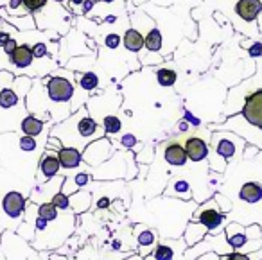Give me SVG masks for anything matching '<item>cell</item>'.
<instances>
[{"instance_id":"cell-41","label":"cell","mask_w":262,"mask_h":260,"mask_svg":"<svg viewBox=\"0 0 262 260\" xmlns=\"http://www.w3.org/2000/svg\"><path fill=\"white\" fill-rule=\"evenodd\" d=\"M108 205V199H101V201H99V206H106Z\"/></svg>"},{"instance_id":"cell-24","label":"cell","mask_w":262,"mask_h":260,"mask_svg":"<svg viewBox=\"0 0 262 260\" xmlns=\"http://www.w3.org/2000/svg\"><path fill=\"white\" fill-rule=\"evenodd\" d=\"M104 131L106 133H119L120 131V120L115 115H108L104 119Z\"/></svg>"},{"instance_id":"cell-37","label":"cell","mask_w":262,"mask_h":260,"mask_svg":"<svg viewBox=\"0 0 262 260\" xmlns=\"http://www.w3.org/2000/svg\"><path fill=\"white\" fill-rule=\"evenodd\" d=\"M250 54H251V56H260V54H262V45H260V44L253 45V47L250 49Z\"/></svg>"},{"instance_id":"cell-14","label":"cell","mask_w":262,"mask_h":260,"mask_svg":"<svg viewBox=\"0 0 262 260\" xmlns=\"http://www.w3.org/2000/svg\"><path fill=\"white\" fill-rule=\"evenodd\" d=\"M225 219V217L221 215V213H217L215 210H203V212L198 213V221H200L201 224H205L207 228H217L219 224H221V221Z\"/></svg>"},{"instance_id":"cell-34","label":"cell","mask_w":262,"mask_h":260,"mask_svg":"<svg viewBox=\"0 0 262 260\" xmlns=\"http://www.w3.org/2000/svg\"><path fill=\"white\" fill-rule=\"evenodd\" d=\"M135 137L133 135H126V137L122 138V144L126 145V147H131V145H135Z\"/></svg>"},{"instance_id":"cell-38","label":"cell","mask_w":262,"mask_h":260,"mask_svg":"<svg viewBox=\"0 0 262 260\" xmlns=\"http://www.w3.org/2000/svg\"><path fill=\"white\" fill-rule=\"evenodd\" d=\"M88 180H90V178H88L86 174H79V176L76 178V183H77V185H84Z\"/></svg>"},{"instance_id":"cell-17","label":"cell","mask_w":262,"mask_h":260,"mask_svg":"<svg viewBox=\"0 0 262 260\" xmlns=\"http://www.w3.org/2000/svg\"><path fill=\"white\" fill-rule=\"evenodd\" d=\"M215 151L225 158H232L235 155V144L230 138H221L219 142H215Z\"/></svg>"},{"instance_id":"cell-4","label":"cell","mask_w":262,"mask_h":260,"mask_svg":"<svg viewBox=\"0 0 262 260\" xmlns=\"http://www.w3.org/2000/svg\"><path fill=\"white\" fill-rule=\"evenodd\" d=\"M164 156L167 160V163L171 165H176V167H182L187 163V151H185V145H182L180 140H171L167 145H165V151H164Z\"/></svg>"},{"instance_id":"cell-22","label":"cell","mask_w":262,"mask_h":260,"mask_svg":"<svg viewBox=\"0 0 262 260\" xmlns=\"http://www.w3.org/2000/svg\"><path fill=\"white\" fill-rule=\"evenodd\" d=\"M226 233H228L230 246H232V248H235V249L243 248V246L248 242V239H246V235H244V233H232L230 230H226Z\"/></svg>"},{"instance_id":"cell-27","label":"cell","mask_w":262,"mask_h":260,"mask_svg":"<svg viewBox=\"0 0 262 260\" xmlns=\"http://www.w3.org/2000/svg\"><path fill=\"white\" fill-rule=\"evenodd\" d=\"M155 258L157 260H172V249L167 246H158L155 251Z\"/></svg>"},{"instance_id":"cell-12","label":"cell","mask_w":262,"mask_h":260,"mask_svg":"<svg viewBox=\"0 0 262 260\" xmlns=\"http://www.w3.org/2000/svg\"><path fill=\"white\" fill-rule=\"evenodd\" d=\"M77 133L83 138L95 137V133H97V124H95V120L90 119L88 115H83L77 120Z\"/></svg>"},{"instance_id":"cell-8","label":"cell","mask_w":262,"mask_h":260,"mask_svg":"<svg viewBox=\"0 0 262 260\" xmlns=\"http://www.w3.org/2000/svg\"><path fill=\"white\" fill-rule=\"evenodd\" d=\"M58 158L61 167L65 169H74L81 163V153L76 147H61L58 149Z\"/></svg>"},{"instance_id":"cell-43","label":"cell","mask_w":262,"mask_h":260,"mask_svg":"<svg viewBox=\"0 0 262 260\" xmlns=\"http://www.w3.org/2000/svg\"><path fill=\"white\" fill-rule=\"evenodd\" d=\"M54 2H65V0H54Z\"/></svg>"},{"instance_id":"cell-28","label":"cell","mask_w":262,"mask_h":260,"mask_svg":"<svg viewBox=\"0 0 262 260\" xmlns=\"http://www.w3.org/2000/svg\"><path fill=\"white\" fill-rule=\"evenodd\" d=\"M20 149H22V151H34V149H36V140H34V137H22L20 138Z\"/></svg>"},{"instance_id":"cell-39","label":"cell","mask_w":262,"mask_h":260,"mask_svg":"<svg viewBox=\"0 0 262 260\" xmlns=\"http://www.w3.org/2000/svg\"><path fill=\"white\" fill-rule=\"evenodd\" d=\"M84 0H70V8H79V6H83Z\"/></svg>"},{"instance_id":"cell-16","label":"cell","mask_w":262,"mask_h":260,"mask_svg":"<svg viewBox=\"0 0 262 260\" xmlns=\"http://www.w3.org/2000/svg\"><path fill=\"white\" fill-rule=\"evenodd\" d=\"M146 40V47H147V51H151V52H157V51H160L162 49V33H160V29H157V27H153V29L147 33V36L144 38Z\"/></svg>"},{"instance_id":"cell-15","label":"cell","mask_w":262,"mask_h":260,"mask_svg":"<svg viewBox=\"0 0 262 260\" xmlns=\"http://www.w3.org/2000/svg\"><path fill=\"white\" fill-rule=\"evenodd\" d=\"M18 104V94L13 88H2L0 90V108L9 110Z\"/></svg>"},{"instance_id":"cell-29","label":"cell","mask_w":262,"mask_h":260,"mask_svg":"<svg viewBox=\"0 0 262 260\" xmlns=\"http://www.w3.org/2000/svg\"><path fill=\"white\" fill-rule=\"evenodd\" d=\"M52 205L56 208H69V198H67L63 192H58V194L52 198Z\"/></svg>"},{"instance_id":"cell-18","label":"cell","mask_w":262,"mask_h":260,"mask_svg":"<svg viewBox=\"0 0 262 260\" xmlns=\"http://www.w3.org/2000/svg\"><path fill=\"white\" fill-rule=\"evenodd\" d=\"M157 79L162 86H172V84L176 83V72L171 69H158Z\"/></svg>"},{"instance_id":"cell-9","label":"cell","mask_w":262,"mask_h":260,"mask_svg":"<svg viewBox=\"0 0 262 260\" xmlns=\"http://www.w3.org/2000/svg\"><path fill=\"white\" fill-rule=\"evenodd\" d=\"M59 167H61V163H59L58 156L47 153V155H43V158H41V162H40V172L45 180H49V178H52V176L58 174Z\"/></svg>"},{"instance_id":"cell-20","label":"cell","mask_w":262,"mask_h":260,"mask_svg":"<svg viewBox=\"0 0 262 260\" xmlns=\"http://www.w3.org/2000/svg\"><path fill=\"white\" fill-rule=\"evenodd\" d=\"M38 213H40L41 219L45 221H54L56 215H58V208H56L52 203H43V205L40 206V210H38Z\"/></svg>"},{"instance_id":"cell-19","label":"cell","mask_w":262,"mask_h":260,"mask_svg":"<svg viewBox=\"0 0 262 260\" xmlns=\"http://www.w3.org/2000/svg\"><path fill=\"white\" fill-rule=\"evenodd\" d=\"M79 84H81V88H83V90L90 92L99 84V79H97V76H95L94 72H86V74H83V76L79 77Z\"/></svg>"},{"instance_id":"cell-2","label":"cell","mask_w":262,"mask_h":260,"mask_svg":"<svg viewBox=\"0 0 262 260\" xmlns=\"http://www.w3.org/2000/svg\"><path fill=\"white\" fill-rule=\"evenodd\" d=\"M243 117L255 127L262 129V88L255 90L253 94H250L246 97L243 108Z\"/></svg>"},{"instance_id":"cell-33","label":"cell","mask_w":262,"mask_h":260,"mask_svg":"<svg viewBox=\"0 0 262 260\" xmlns=\"http://www.w3.org/2000/svg\"><path fill=\"white\" fill-rule=\"evenodd\" d=\"M153 239H155V235L151 233V231H144V233H140V237H139V241H140V244H151L153 242Z\"/></svg>"},{"instance_id":"cell-3","label":"cell","mask_w":262,"mask_h":260,"mask_svg":"<svg viewBox=\"0 0 262 260\" xmlns=\"http://www.w3.org/2000/svg\"><path fill=\"white\" fill-rule=\"evenodd\" d=\"M34 61L33 49L27 44H18V47L9 54V63H11L15 69H27Z\"/></svg>"},{"instance_id":"cell-11","label":"cell","mask_w":262,"mask_h":260,"mask_svg":"<svg viewBox=\"0 0 262 260\" xmlns=\"http://www.w3.org/2000/svg\"><path fill=\"white\" fill-rule=\"evenodd\" d=\"M241 199L246 203H257L262 199V185L255 183V181H250V183H244L241 187L239 192Z\"/></svg>"},{"instance_id":"cell-1","label":"cell","mask_w":262,"mask_h":260,"mask_svg":"<svg viewBox=\"0 0 262 260\" xmlns=\"http://www.w3.org/2000/svg\"><path fill=\"white\" fill-rule=\"evenodd\" d=\"M47 95L52 102H69L74 97V83L69 77H63L61 74L49 77L47 79Z\"/></svg>"},{"instance_id":"cell-23","label":"cell","mask_w":262,"mask_h":260,"mask_svg":"<svg viewBox=\"0 0 262 260\" xmlns=\"http://www.w3.org/2000/svg\"><path fill=\"white\" fill-rule=\"evenodd\" d=\"M172 194L182 196V198H190V187L185 180H178L172 185Z\"/></svg>"},{"instance_id":"cell-42","label":"cell","mask_w":262,"mask_h":260,"mask_svg":"<svg viewBox=\"0 0 262 260\" xmlns=\"http://www.w3.org/2000/svg\"><path fill=\"white\" fill-rule=\"evenodd\" d=\"M101 2H104V4H110V2H113V0H101Z\"/></svg>"},{"instance_id":"cell-13","label":"cell","mask_w":262,"mask_h":260,"mask_svg":"<svg viewBox=\"0 0 262 260\" xmlns=\"http://www.w3.org/2000/svg\"><path fill=\"white\" fill-rule=\"evenodd\" d=\"M43 129V122L40 119L33 115H27L26 119L22 120V131L27 135V137H38Z\"/></svg>"},{"instance_id":"cell-36","label":"cell","mask_w":262,"mask_h":260,"mask_svg":"<svg viewBox=\"0 0 262 260\" xmlns=\"http://www.w3.org/2000/svg\"><path fill=\"white\" fill-rule=\"evenodd\" d=\"M92 8H94V0H84V2H83V8H81V13L92 11Z\"/></svg>"},{"instance_id":"cell-10","label":"cell","mask_w":262,"mask_h":260,"mask_svg":"<svg viewBox=\"0 0 262 260\" xmlns=\"http://www.w3.org/2000/svg\"><path fill=\"white\" fill-rule=\"evenodd\" d=\"M122 41H124V45H126V49L129 52L142 51L144 44H146V40H144L142 33H140L139 29H127L126 33H124Z\"/></svg>"},{"instance_id":"cell-31","label":"cell","mask_w":262,"mask_h":260,"mask_svg":"<svg viewBox=\"0 0 262 260\" xmlns=\"http://www.w3.org/2000/svg\"><path fill=\"white\" fill-rule=\"evenodd\" d=\"M20 8H24L22 6V0H9L8 6H6V11L11 13V15H20Z\"/></svg>"},{"instance_id":"cell-25","label":"cell","mask_w":262,"mask_h":260,"mask_svg":"<svg viewBox=\"0 0 262 260\" xmlns=\"http://www.w3.org/2000/svg\"><path fill=\"white\" fill-rule=\"evenodd\" d=\"M31 49H33V56L36 59H43L45 56L49 54V49H47V44H45V41H38V44H34Z\"/></svg>"},{"instance_id":"cell-30","label":"cell","mask_w":262,"mask_h":260,"mask_svg":"<svg viewBox=\"0 0 262 260\" xmlns=\"http://www.w3.org/2000/svg\"><path fill=\"white\" fill-rule=\"evenodd\" d=\"M18 47V40L16 38H13V36H9L8 40H6V44H4V47H2V51H4V54L9 58V54H11L15 49Z\"/></svg>"},{"instance_id":"cell-7","label":"cell","mask_w":262,"mask_h":260,"mask_svg":"<svg viewBox=\"0 0 262 260\" xmlns=\"http://www.w3.org/2000/svg\"><path fill=\"white\" fill-rule=\"evenodd\" d=\"M2 206H4V212L8 213L9 217L16 219L20 213L24 212V206H26V199L20 192H8L2 201Z\"/></svg>"},{"instance_id":"cell-6","label":"cell","mask_w":262,"mask_h":260,"mask_svg":"<svg viewBox=\"0 0 262 260\" xmlns=\"http://www.w3.org/2000/svg\"><path fill=\"white\" fill-rule=\"evenodd\" d=\"M262 11V0H239L235 4V13L244 22H253Z\"/></svg>"},{"instance_id":"cell-40","label":"cell","mask_w":262,"mask_h":260,"mask_svg":"<svg viewBox=\"0 0 262 260\" xmlns=\"http://www.w3.org/2000/svg\"><path fill=\"white\" fill-rule=\"evenodd\" d=\"M45 226H47V221L41 219V217H40V219H38V228H40V230H43Z\"/></svg>"},{"instance_id":"cell-35","label":"cell","mask_w":262,"mask_h":260,"mask_svg":"<svg viewBox=\"0 0 262 260\" xmlns=\"http://www.w3.org/2000/svg\"><path fill=\"white\" fill-rule=\"evenodd\" d=\"M225 260H250V256L241 255V253H232V255H228Z\"/></svg>"},{"instance_id":"cell-32","label":"cell","mask_w":262,"mask_h":260,"mask_svg":"<svg viewBox=\"0 0 262 260\" xmlns=\"http://www.w3.org/2000/svg\"><path fill=\"white\" fill-rule=\"evenodd\" d=\"M119 44H120L119 34H108V36H106V40H104V45L108 49H117V47H119Z\"/></svg>"},{"instance_id":"cell-26","label":"cell","mask_w":262,"mask_h":260,"mask_svg":"<svg viewBox=\"0 0 262 260\" xmlns=\"http://www.w3.org/2000/svg\"><path fill=\"white\" fill-rule=\"evenodd\" d=\"M9 22L11 24H16V27L18 29H33L34 27V20L31 18V16H26V18H9Z\"/></svg>"},{"instance_id":"cell-21","label":"cell","mask_w":262,"mask_h":260,"mask_svg":"<svg viewBox=\"0 0 262 260\" xmlns=\"http://www.w3.org/2000/svg\"><path fill=\"white\" fill-rule=\"evenodd\" d=\"M24 11L27 13H36L47 6V0H22Z\"/></svg>"},{"instance_id":"cell-5","label":"cell","mask_w":262,"mask_h":260,"mask_svg":"<svg viewBox=\"0 0 262 260\" xmlns=\"http://www.w3.org/2000/svg\"><path fill=\"white\" fill-rule=\"evenodd\" d=\"M185 151L192 162H201V160L207 158L208 155V145L203 138L200 137H187L185 138Z\"/></svg>"}]
</instances>
